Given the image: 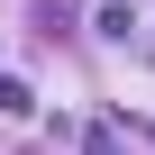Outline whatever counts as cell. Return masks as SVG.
I'll return each instance as SVG.
<instances>
[{
	"label": "cell",
	"mask_w": 155,
	"mask_h": 155,
	"mask_svg": "<svg viewBox=\"0 0 155 155\" xmlns=\"http://www.w3.org/2000/svg\"><path fill=\"white\" fill-rule=\"evenodd\" d=\"M128 28H137V9H119V0H110V9L91 18V37H110V46H128Z\"/></svg>",
	"instance_id": "6da1fadb"
},
{
	"label": "cell",
	"mask_w": 155,
	"mask_h": 155,
	"mask_svg": "<svg viewBox=\"0 0 155 155\" xmlns=\"http://www.w3.org/2000/svg\"><path fill=\"white\" fill-rule=\"evenodd\" d=\"M0 110H9V119L28 110V82H18V73H0Z\"/></svg>",
	"instance_id": "7a4b0ae2"
},
{
	"label": "cell",
	"mask_w": 155,
	"mask_h": 155,
	"mask_svg": "<svg viewBox=\"0 0 155 155\" xmlns=\"http://www.w3.org/2000/svg\"><path fill=\"white\" fill-rule=\"evenodd\" d=\"M82 155H119V128H91V146Z\"/></svg>",
	"instance_id": "3957f363"
}]
</instances>
